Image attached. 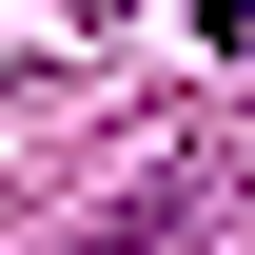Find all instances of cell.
Returning <instances> with one entry per match:
<instances>
[{"mask_svg":"<svg viewBox=\"0 0 255 255\" xmlns=\"http://www.w3.org/2000/svg\"><path fill=\"white\" fill-rule=\"evenodd\" d=\"M196 216H216V177H157V196H137V216H118V236H79V255H177Z\"/></svg>","mask_w":255,"mask_h":255,"instance_id":"1","label":"cell"}]
</instances>
